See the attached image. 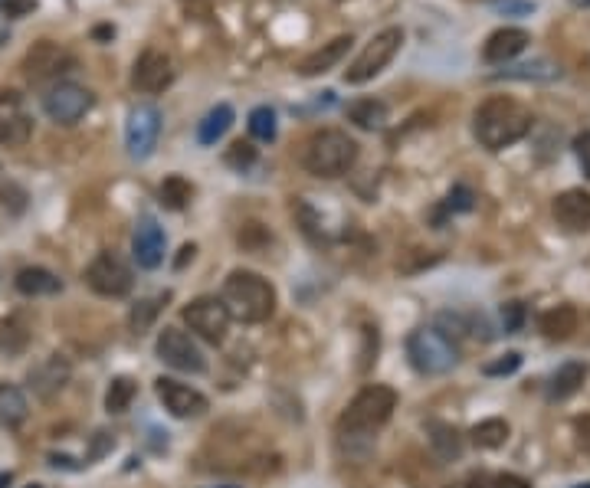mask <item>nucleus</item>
<instances>
[{
    "mask_svg": "<svg viewBox=\"0 0 590 488\" xmlns=\"http://www.w3.org/2000/svg\"><path fill=\"white\" fill-rule=\"evenodd\" d=\"M531 125H535V118H531L525 105L505 99V95H492L472 115V132H476V141L486 151L512 148L515 141H522L531 132Z\"/></svg>",
    "mask_w": 590,
    "mask_h": 488,
    "instance_id": "f257e3e1",
    "label": "nucleus"
},
{
    "mask_svg": "<svg viewBox=\"0 0 590 488\" xmlns=\"http://www.w3.org/2000/svg\"><path fill=\"white\" fill-rule=\"evenodd\" d=\"M220 302L227 305L230 318L243 325H263L276 315V289L253 269H233L223 282Z\"/></svg>",
    "mask_w": 590,
    "mask_h": 488,
    "instance_id": "f03ea898",
    "label": "nucleus"
},
{
    "mask_svg": "<svg viewBox=\"0 0 590 488\" xmlns=\"http://www.w3.org/2000/svg\"><path fill=\"white\" fill-rule=\"evenodd\" d=\"M354 164H358V141L341 128H322L302 148V168L312 177L332 181V177L348 174Z\"/></svg>",
    "mask_w": 590,
    "mask_h": 488,
    "instance_id": "7ed1b4c3",
    "label": "nucleus"
},
{
    "mask_svg": "<svg viewBox=\"0 0 590 488\" xmlns=\"http://www.w3.org/2000/svg\"><path fill=\"white\" fill-rule=\"evenodd\" d=\"M394 410H397V390L387 384H368L354 394V400L341 413L338 426L351 436H371L391 420Z\"/></svg>",
    "mask_w": 590,
    "mask_h": 488,
    "instance_id": "20e7f679",
    "label": "nucleus"
},
{
    "mask_svg": "<svg viewBox=\"0 0 590 488\" xmlns=\"http://www.w3.org/2000/svg\"><path fill=\"white\" fill-rule=\"evenodd\" d=\"M407 357L413 364V371L423 377H443L450 374L459 364L456 344L443 335L440 328H417L407 338Z\"/></svg>",
    "mask_w": 590,
    "mask_h": 488,
    "instance_id": "39448f33",
    "label": "nucleus"
},
{
    "mask_svg": "<svg viewBox=\"0 0 590 488\" xmlns=\"http://www.w3.org/2000/svg\"><path fill=\"white\" fill-rule=\"evenodd\" d=\"M400 46H404V30L400 27H387L381 33H374V37L364 43V50L354 56V63L345 69V82L348 86H364V82H371L374 76H381L387 66H391V59L400 53Z\"/></svg>",
    "mask_w": 590,
    "mask_h": 488,
    "instance_id": "423d86ee",
    "label": "nucleus"
},
{
    "mask_svg": "<svg viewBox=\"0 0 590 488\" xmlns=\"http://www.w3.org/2000/svg\"><path fill=\"white\" fill-rule=\"evenodd\" d=\"M86 285L96 295H102V299H125V295L132 292L135 276L122 256L105 249V253H99L86 266Z\"/></svg>",
    "mask_w": 590,
    "mask_h": 488,
    "instance_id": "0eeeda50",
    "label": "nucleus"
},
{
    "mask_svg": "<svg viewBox=\"0 0 590 488\" xmlns=\"http://www.w3.org/2000/svg\"><path fill=\"white\" fill-rule=\"evenodd\" d=\"M158 361H164L168 367L181 374H204L207 371V357L200 351V344L194 341V335H187L181 328H164L158 335Z\"/></svg>",
    "mask_w": 590,
    "mask_h": 488,
    "instance_id": "6e6552de",
    "label": "nucleus"
},
{
    "mask_svg": "<svg viewBox=\"0 0 590 488\" xmlns=\"http://www.w3.org/2000/svg\"><path fill=\"white\" fill-rule=\"evenodd\" d=\"M158 138H161V112H158V105H148V102L135 105V109L128 112V122H125L128 158L148 161L151 154H155V148H158Z\"/></svg>",
    "mask_w": 590,
    "mask_h": 488,
    "instance_id": "1a4fd4ad",
    "label": "nucleus"
},
{
    "mask_svg": "<svg viewBox=\"0 0 590 488\" xmlns=\"http://www.w3.org/2000/svg\"><path fill=\"white\" fill-rule=\"evenodd\" d=\"M181 315L187 321V328H191V335H197L200 341H207V344H220L223 338H227V328L233 321L230 312H227V305H223L220 299H214V295H200V299H194Z\"/></svg>",
    "mask_w": 590,
    "mask_h": 488,
    "instance_id": "9d476101",
    "label": "nucleus"
},
{
    "mask_svg": "<svg viewBox=\"0 0 590 488\" xmlns=\"http://www.w3.org/2000/svg\"><path fill=\"white\" fill-rule=\"evenodd\" d=\"M20 69L30 82H50V79H59L63 73H69V69H76V56L53 40H40L27 50Z\"/></svg>",
    "mask_w": 590,
    "mask_h": 488,
    "instance_id": "9b49d317",
    "label": "nucleus"
},
{
    "mask_svg": "<svg viewBox=\"0 0 590 488\" xmlns=\"http://www.w3.org/2000/svg\"><path fill=\"white\" fill-rule=\"evenodd\" d=\"M92 102H96V95L89 89L76 86V82H56V86L43 95V112L50 115L56 125H76L79 118H86Z\"/></svg>",
    "mask_w": 590,
    "mask_h": 488,
    "instance_id": "f8f14e48",
    "label": "nucleus"
},
{
    "mask_svg": "<svg viewBox=\"0 0 590 488\" xmlns=\"http://www.w3.org/2000/svg\"><path fill=\"white\" fill-rule=\"evenodd\" d=\"M33 138V118L23 105V95L14 89L0 92V145L23 148Z\"/></svg>",
    "mask_w": 590,
    "mask_h": 488,
    "instance_id": "ddd939ff",
    "label": "nucleus"
},
{
    "mask_svg": "<svg viewBox=\"0 0 590 488\" xmlns=\"http://www.w3.org/2000/svg\"><path fill=\"white\" fill-rule=\"evenodd\" d=\"M155 394L164 403V410L177 416V420H194V416H204L210 407L200 390H194L191 384H181V380H174V377H158Z\"/></svg>",
    "mask_w": 590,
    "mask_h": 488,
    "instance_id": "4468645a",
    "label": "nucleus"
},
{
    "mask_svg": "<svg viewBox=\"0 0 590 488\" xmlns=\"http://www.w3.org/2000/svg\"><path fill=\"white\" fill-rule=\"evenodd\" d=\"M174 82V63L168 53L161 50H145L135 59V69H132V86L138 92H164Z\"/></svg>",
    "mask_w": 590,
    "mask_h": 488,
    "instance_id": "2eb2a0df",
    "label": "nucleus"
},
{
    "mask_svg": "<svg viewBox=\"0 0 590 488\" xmlns=\"http://www.w3.org/2000/svg\"><path fill=\"white\" fill-rule=\"evenodd\" d=\"M69 377H73V364H69L63 354H50V357H43L40 364L30 367L27 384L33 390V397L53 400L59 390L69 384Z\"/></svg>",
    "mask_w": 590,
    "mask_h": 488,
    "instance_id": "dca6fc26",
    "label": "nucleus"
},
{
    "mask_svg": "<svg viewBox=\"0 0 590 488\" xmlns=\"http://www.w3.org/2000/svg\"><path fill=\"white\" fill-rule=\"evenodd\" d=\"M551 213L558 226L571 233H584L590 230V194L581 187H571V190H561L558 197H554Z\"/></svg>",
    "mask_w": 590,
    "mask_h": 488,
    "instance_id": "f3484780",
    "label": "nucleus"
},
{
    "mask_svg": "<svg viewBox=\"0 0 590 488\" xmlns=\"http://www.w3.org/2000/svg\"><path fill=\"white\" fill-rule=\"evenodd\" d=\"M164 230L158 226V220L145 217L135 226V236H132V253H135V263L141 269H158L164 263Z\"/></svg>",
    "mask_w": 590,
    "mask_h": 488,
    "instance_id": "a211bd4d",
    "label": "nucleus"
},
{
    "mask_svg": "<svg viewBox=\"0 0 590 488\" xmlns=\"http://www.w3.org/2000/svg\"><path fill=\"white\" fill-rule=\"evenodd\" d=\"M528 43H531L528 30H522V27H502V30H495L492 37L486 40V46H482V59H486V63H492V66H505V63H512L518 53H525Z\"/></svg>",
    "mask_w": 590,
    "mask_h": 488,
    "instance_id": "6ab92c4d",
    "label": "nucleus"
},
{
    "mask_svg": "<svg viewBox=\"0 0 590 488\" xmlns=\"http://www.w3.org/2000/svg\"><path fill=\"white\" fill-rule=\"evenodd\" d=\"M351 33L348 37H335V40H328V43H322L318 50H312L309 56L302 59L299 63V73L302 76H322V73H328V69H335L341 59H345V53L351 50Z\"/></svg>",
    "mask_w": 590,
    "mask_h": 488,
    "instance_id": "aec40b11",
    "label": "nucleus"
},
{
    "mask_svg": "<svg viewBox=\"0 0 590 488\" xmlns=\"http://www.w3.org/2000/svg\"><path fill=\"white\" fill-rule=\"evenodd\" d=\"M17 292L20 295H27V299H40V295H56V292H63V279L56 276V272L50 269H43V266H27V269H20L17 272Z\"/></svg>",
    "mask_w": 590,
    "mask_h": 488,
    "instance_id": "412c9836",
    "label": "nucleus"
},
{
    "mask_svg": "<svg viewBox=\"0 0 590 488\" xmlns=\"http://www.w3.org/2000/svg\"><path fill=\"white\" fill-rule=\"evenodd\" d=\"M584 380H587V364L584 361L561 364L558 371L551 374V380H548V400L551 403H561V400L574 397L577 390L584 387Z\"/></svg>",
    "mask_w": 590,
    "mask_h": 488,
    "instance_id": "4be33fe9",
    "label": "nucleus"
},
{
    "mask_svg": "<svg viewBox=\"0 0 590 488\" xmlns=\"http://www.w3.org/2000/svg\"><path fill=\"white\" fill-rule=\"evenodd\" d=\"M577 308L574 305H554L548 312L538 315V331L545 335L548 341H568L574 331H577Z\"/></svg>",
    "mask_w": 590,
    "mask_h": 488,
    "instance_id": "5701e85b",
    "label": "nucleus"
},
{
    "mask_svg": "<svg viewBox=\"0 0 590 488\" xmlns=\"http://www.w3.org/2000/svg\"><path fill=\"white\" fill-rule=\"evenodd\" d=\"M233 118H236L233 105H227V102L214 105V109H210L204 118H200V125H197V141H200V145H204V148L217 145V141L230 132Z\"/></svg>",
    "mask_w": 590,
    "mask_h": 488,
    "instance_id": "b1692460",
    "label": "nucleus"
},
{
    "mask_svg": "<svg viewBox=\"0 0 590 488\" xmlns=\"http://www.w3.org/2000/svg\"><path fill=\"white\" fill-rule=\"evenodd\" d=\"M427 436H430V446H433V456L440 462H456L463 456V436H459L450 423H427Z\"/></svg>",
    "mask_w": 590,
    "mask_h": 488,
    "instance_id": "393cba45",
    "label": "nucleus"
},
{
    "mask_svg": "<svg viewBox=\"0 0 590 488\" xmlns=\"http://www.w3.org/2000/svg\"><path fill=\"white\" fill-rule=\"evenodd\" d=\"M348 122L364 132H381L387 125V105L381 99H358L348 105Z\"/></svg>",
    "mask_w": 590,
    "mask_h": 488,
    "instance_id": "a878e982",
    "label": "nucleus"
},
{
    "mask_svg": "<svg viewBox=\"0 0 590 488\" xmlns=\"http://www.w3.org/2000/svg\"><path fill=\"white\" fill-rule=\"evenodd\" d=\"M27 397H23V390L14 387V384H0V426H20L23 420H27Z\"/></svg>",
    "mask_w": 590,
    "mask_h": 488,
    "instance_id": "bb28decb",
    "label": "nucleus"
},
{
    "mask_svg": "<svg viewBox=\"0 0 590 488\" xmlns=\"http://www.w3.org/2000/svg\"><path fill=\"white\" fill-rule=\"evenodd\" d=\"M509 423L499 420V416H492V420H482L472 426V443H476L479 449H502L505 443H509Z\"/></svg>",
    "mask_w": 590,
    "mask_h": 488,
    "instance_id": "cd10ccee",
    "label": "nucleus"
},
{
    "mask_svg": "<svg viewBox=\"0 0 590 488\" xmlns=\"http://www.w3.org/2000/svg\"><path fill=\"white\" fill-rule=\"evenodd\" d=\"M495 79H522V82H551V79H561V66L548 63V59H535V63H522V66H512L499 73Z\"/></svg>",
    "mask_w": 590,
    "mask_h": 488,
    "instance_id": "c85d7f7f",
    "label": "nucleus"
},
{
    "mask_svg": "<svg viewBox=\"0 0 590 488\" xmlns=\"http://www.w3.org/2000/svg\"><path fill=\"white\" fill-rule=\"evenodd\" d=\"M30 344V331L23 328V321L17 318H0V354L17 357L27 351Z\"/></svg>",
    "mask_w": 590,
    "mask_h": 488,
    "instance_id": "c756f323",
    "label": "nucleus"
},
{
    "mask_svg": "<svg viewBox=\"0 0 590 488\" xmlns=\"http://www.w3.org/2000/svg\"><path fill=\"white\" fill-rule=\"evenodd\" d=\"M158 197H161V207H168V210H184L187 204H191L194 187L187 184L181 174H171V177H164V184L158 187Z\"/></svg>",
    "mask_w": 590,
    "mask_h": 488,
    "instance_id": "7c9ffc66",
    "label": "nucleus"
},
{
    "mask_svg": "<svg viewBox=\"0 0 590 488\" xmlns=\"http://www.w3.org/2000/svg\"><path fill=\"white\" fill-rule=\"evenodd\" d=\"M138 397V384L132 377H115L109 390H105V410L109 413H125L132 407V400Z\"/></svg>",
    "mask_w": 590,
    "mask_h": 488,
    "instance_id": "2f4dec72",
    "label": "nucleus"
},
{
    "mask_svg": "<svg viewBox=\"0 0 590 488\" xmlns=\"http://www.w3.org/2000/svg\"><path fill=\"white\" fill-rule=\"evenodd\" d=\"M161 302H164V295H158V299H141L132 312H128V328H132L135 335H145V331L155 325V318L161 312Z\"/></svg>",
    "mask_w": 590,
    "mask_h": 488,
    "instance_id": "473e14b6",
    "label": "nucleus"
},
{
    "mask_svg": "<svg viewBox=\"0 0 590 488\" xmlns=\"http://www.w3.org/2000/svg\"><path fill=\"white\" fill-rule=\"evenodd\" d=\"M279 132V125H276V112L269 109V105H256V109L250 112V135L256 141H273Z\"/></svg>",
    "mask_w": 590,
    "mask_h": 488,
    "instance_id": "72a5a7b5",
    "label": "nucleus"
},
{
    "mask_svg": "<svg viewBox=\"0 0 590 488\" xmlns=\"http://www.w3.org/2000/svg\"><path fill=\"white\" fill-rule=\"evenodd\" d=\"M518 367H522V354H518V351H509V354H502L499 361L482 364V374H486V377H509V374L518 371Z\"/></svg>",
    "mask_w": 590,
    "mask_h": 488,
    "instance_id": "f704fd0d",
    "label": "nucleus"
},
{
    "mask_svg": "<svg viewBox=\"0 0 590 488\" xmlns=\"http://www.w3.org/2000/svg\"><path fill=\"white\" fill-rule=\"evenodd\" d=\"M476 482V488H531L528 479H522V475H479V479H472Z\"/></svg>",
    "mask_w": 590,
    "mask_h": 488,
    "instance_id": "c9c22d12",
    "label": "nucleus"
},
{
    "mask_svg": "<svg viewBox=\"0 0 590 488\" xmlns=\"http://www.w3.org/2000/svg\"><path fill=\"white\" fill-rule=\"evenodd\" d=\"M472 207H476V194L466 187V184H456L450 190V197H446V210H453V213H469Z\"/></svg>",
    "mask_w": 590,
    "mask_h": 488,
    "instance_id": "e433bc0d",
    "label": "nucleus"
},
{
    "mask_svg": "<svg viewBox=\"0 0 590 488\" xmlns=\"http://www.w3.org/2000/svg\"><path fill=\"white\" fill-rule=\"evenodd\" d=\"M525 318H528V312H525L522 302H505L502 305V325H505L509 335H515V331L525 328Z\"/></svg>",
    "mask_w": 590,
    "mask_h": 488,
    "instance_id": "4c0bfd02",
    "label": "nucleus"
},
{
    "mask_svg": "<svg viewBox=\"0 0 590 488\" xmlns=\"http://www.w3.org/2000/svg\"><path fill=\"white\" fill-rule=\"evenodd\" d=\"M253 161H256V148L246 145V141H236L227 151V164H233V168H250Z\"/></svg>",
    "mask_w": 590,
    "mask_h": 488,
    "instance_id": "58836bf2",
    "label": "nucleus"
},
{
    "mask_svg": "<svg viewBox=\"0 0 590 488\" xmlns=\"http://www.w3.org/2000/svg\"><path fill=\"white\" fill-rule=\"evenodd\" d=\"M574 154H577V164H581L584 177H590V132H581L574 138Z\"/></svg>",
    "mask_w": 590,
    "mask_h": 488,
    "instance_id": "ea45409f",
    "label": "nucleus"
},
{
    "mask_svg": "<svg viewBox=\"0 0 590 488\" xmlns=\"http://www.w3.org/2000/svg\"><path fill=\"white\" fill-rule=\"evenodd\" d=\"M0 10H4L10 20H17L23 14H30V10H37V0H4V4H0Z\"/></svg>",
    "mask_w": 590,
    "mask_h": 488,
    "instance_id": "a19ab883",
    "label": "nucleus"
},
{
    "mask_svg": "<svg viewBox=\"0 0 590 488\" xmlns=\"http://www.w3.org/2000/svg\"><path fill=\"white\" fill-rule=\"evenodd\" d=\"M574 436H577V446H581L590 456V413L577 416V420H574Z\"/></svg>",
    "mask_w": 590,
    "mask_h": 488,
    "instance_id": "79ce46f5",
    "label": "nucleus"
},
{
    "mask_svg": "<svg viewBox=\"0 0 590 488\" xmlns=\"http://www.w3.org/2000/svg\"><path fill=\"white\" fill-rule=\"evenodd\" d=\"M115 446V439L105 433V430H99L96 436H92V449H89V459H102L105 452H109Z\"/></svg>",
    "mask_w": 590,
    "mask_h": 488,
    "instance_id": "37998d69",
    "label": "nucleus"
},
{
    "mask_svg": "<svg viewBox=\"0 0 590 488\" xmlns=\"http://www.w3.org/2000/svg\"><path fill=\"white\" fill-rule=\"evenodd\" d=\"M194 253H197V246H194V243H187V246L181 249V256H177L174 269H184V263H187V259H194Z\"/></svg>",
    "mask_w": 590,
    "mask_h": 488,
    "instance_id": "c03bdc74",
    "label": "nucleus"
},
{
    "mask_svg": "<svg viewBox=\"0 0 590 488\" xmlns=\"http://www.w3.org/2000/svg\"><path fill=\"white\" fill-rule=\"evenodd\" d=\"M50 466H63V469H82L79 462H73V459H66V456H50Z\"/></svg>",
    "mask_w": 590,
    "mask_h": 488,
    "instance_id": "a18cd8bd",
    "label": "nucleus"
},
{
    "mask_svg": "<svg viewBox=\"0 0 590 488\" xmlns=\"http://www.w3.org/2000/svg\"><path fill=\"white\" fill-rule=\"evenodd\" d=\"M10 482H14V475H10V472H0V488H10Z\"/></svg>",
    "mask_w": 590,
    "mask_h": 488,
    "instance_id": "49530a36",
    "label": "nucleus"
},
{
    "mask_svg": "<svg viewBox=\"0 0 590 488\" xmlns=\"http://www.w3.org/2000/svg\"><path fill=\"white\" fill-rule=\"evenodd\" d=\"M574 7H590V0H571Z\"/></svg>",
    "mask_w": 590,
    "mask_h": 488,
    "instance_id": "de8ad7c7",
    "label": "nucleus"
},
{
    "mask_svg": "<svg viewBox=\"0 0 590 488\" xmlns=\"http://www.w3.org/2000/svg\"><path fill=\"white\" fill-rule=\"evenodd\" d=\"M574 488H590V482H584V485H574Z\"/></svg>",
    "mask_w": 590,
    "mask_h": 488,
    "instance_id": "09e8293b",
    "label": "nucleus"
},
{
    "mask_svg": "<svg viewBox=\"0 0 590 488\" xmlns=\"http://www.w3.org/2000/svg\"><path fill=\"white\" fill-rule=\"evenodd\" d=\"M27 488H43V485H27Z\"/></svg>",
    "mask_w": 590,
    "mask_h": 488,
    "instance_id": "8fccbe9b",
    "label": "nucleus"
},
{
    "mask_svg": "<svg viewBox=\"0 0 590 488\" xmlns=\"http://www.w3.org/2000/svg\"><path fill=\"white\" fill-rule=\"evenodd\" d=\"M220 488H236V485H220Z\"/></svg>",
    "mask_w": 590,
    "mask_h": 488,
    "instance_id": "3c124183",
    "label": "nucleus"
},
{
    "mask_svg": "<svg viewBox=\"0 0 590 488\" xmlns=\"http://www.w3.org/2000/svg\"><path fill=\"white\" fill-rule=\"evenodd\" d=\"M0 4H4V0H0Z\"/></svg>",
    "mask_w": 590,
    "mask_h": 488,
    "instance_id": "603ef678",
    "label": "nucleus"
}]
</instances>
